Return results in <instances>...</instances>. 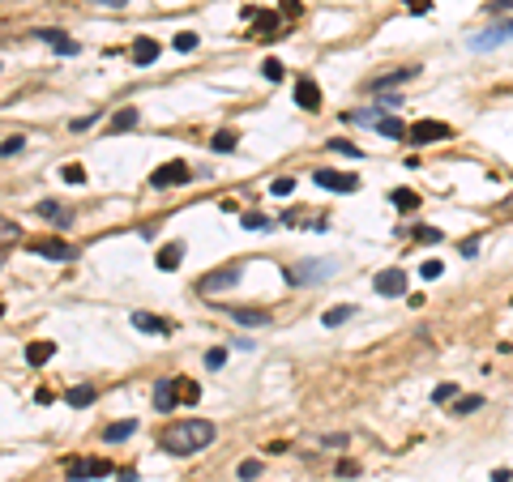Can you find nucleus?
I'll use <instances>...</instances> for the list:
<instances>
[{
	"mask_svg": "<svg viewBox=\"0 0 513 482\" xmlns=\"http://www.w3.org/2000/svg\"><path fill=\"white\" fill-rule=\"evenodd\" d=\"M214 436H218V431H214L210 418H180V423H171L163 436H159V444H163V452H171V456H192V452L210 448Z\"/></svg>",
	"mask_w": 513,
	"mask_h": 482,
	"instance_id": "1",
	"label": "nucleus"
},
{
	"mask_svg": "<svg viewBox=\"0 0 513 482\" xmlns=\"http://www.w3.org/2000/svg\"><path fill=\"white\" fill-rule=\"evenodd\" d=\"M334 269H338V261H321V257L296 261V265L282 269V282H287V286H316V282H330Z\"/></svg>",
	"mask_w": 513,
	"mask_h": 482,
	"instance_id": "2",
	"label": "nucleus"
},
{
	"mask_svg": "<svg viewBox=\"0 0 513 482\" xmlns=\"http://www.w3.org/2000/svg\"><path fill=\"white\" fill-rule=\"evenodd\" d=\"M192 180V171H188V163H180V158H171V163H163V167H154V175H150V188H180V184H188Z\"/></svg>",
	"mask_w": 513,
	"mask_h": 482,
	"instance_id": "3",
	"label": "nucleus"
},
{
	"mask_svg": "<svg viewBox=\"0 0 513 482\" xmlns=\"http://www.w3.org/2000/svg\"><path fill=\"white\" fill-rule=\"evenodd\" d=\"M312 184L316 188H325V192H355L359 188V175H347V171H330V167H321V171H312Z\"/></svg>",
	"mask_w": 513,
	"mask_h": 482,
	"instance_id": "4",
	"label": "nucleus"
},
{
	"mask_svg": "<svg viewBox=\"0 0 513 482\" xmlns=\"http://www.w3.org/2000/svg\"><path fill=\"white\" fill-rule=\"evenodd\" d=\"M235 286H240V269H235V265H227V269H214V273H206L201 282H197V290H201L206 299L223 295V290H235Z\"/></svg>",
	"mask_w": 513,
	"mask_h": 482,
	"instance_id": "5",
	"label": "nucleus"
},
{
	"mask_svg": "<svg viewBox=\"0 0 513 482\" xmlns=\"http://www.w3.org/2000/svg\"><path fill=\"white\" fill-rule=\"evenodd\" d=\"M445 137H449V124H441V120H420L406 133L411 145H432V141H445Z\"/></svg>",
	"mask_w": 513,
	"mask_h": 482,
	"instance_id": "6",
	"label": "nucleus"
},
{
	"mask_svg": "<svg viewBox=\"0 0 513 482\" xmlns=\"http://www.w3.org/2000/svg\"><path fill=\"white\" fill-rule=\"evenodd\" d=\"M35 257H47V261H78V243H64V239H35L30 243Z\"/></svg>",
	"mask_w": 513,
	"mask_h": 482,
	"instance_id": "7",
	"label": "nucleus"
},
{
	"mask_svg": "<svg viewBox=\"0 0 513 482\" xmlns=\"http://www.w3.org/2000/svg\"><path fill=\"white\" fill-rule=\"evenodd\" d=\"M372 286H377V295H385V299H402V295H406V273H402V269H381V273L372 277Z\"/></svg>",
	"mask_w": 513,
	"mask_h": 482,
	"instance_id": "8",
	"label": "nucleus"
},
{
	"mask_svg": "<svg viewBox=\"0 0 513 482\" xmlns=\"http://www.w3.org/2000/svg\"><path fill=\"white\" fill-rule=\"evenodd\" d=\"M509 39H513V17H509V21H496V26L483 30V35H475V39H471V52H487V47L509 43Z\"/></svg>",
	"mask_w": 513,
	"mask_h": 482,
	"instance_id": "9",
	"label": "nucleus"
},
{
	"mask_svg": "<svg viewBox=\"0 0 513 482\" xmlns=\"http://www.w3.org/2000/svg\"><path fill=\"white\" fill-rule=\"evenodd\" d=\"M103 474H111V461H103V456H90V461H69V482L103 478Z\"/></svg>",
	"mask_w": 513,
	"mask_h": 482,
	"instance_id": "10",
	"label": "nucleus"
},
{
	"mask_svg": "<svg viewBox=\"0 0 513 482\" xmlns=\"http://www.w3.org/2000/svg\"><path fill=\"white\" fill-rule=\"evenodd\" d=\"M176 401H180V384H176V376L154 380V410L167 414V410H176Z\"/></svg>",
	"mask_w": 513,
	"mask_h": 482,
	"instance_id": "11",
	"label": "nucleus"
},
{
	"mask_svg": "<svg viewBox=\"0 0 513 482\" xmlns=\"http://www.w3.org/2000/svg\"><path fill=\"white\" fill-rule=\"evenodd\" d=\"M30 39H39V43H47L52 52H60V56H78L82 47H78V39H69L64 30H35Z\"/></svg>",
	"mask_w": 513,
	"mask_h": 482,
	"instance_id": "12",
	"label": "nucleus"
},
{
	"mask_svg": "<svg viewBox=\"0 0 513 482\" xmlns=\"http://www.w3.org/2000/svg\"><path fill=\"white\" fill-rule=\"evenodd\" d=\"M35 214H39V218H47L52 226H73V222H78V214H73L69 205H60V201H39Z\"/></svg>",
	"mask_w": 513,
	"mask_h": 482,
	"instance_id": "13",
	"label": "nucleus"
},
{
	"mask_svg": "<svg viewBox=\"0 0 513 482\" xmlns=\"http://www.w3.org/2000/svg\"><path fill=\"white\" fill-rule=\"evenodd\" d=\"M296 107H304V111H316V107H321V86H316L312 77H300V82H296Z\"/></svg>",
	"mask_w": 513,
	"mask_h": 482,
	"instance_id": "14",
	"label": "nucleus"
},
{
	"mask_svg": "<svg viewBox=\"0 0 513 482\" xmlns=\"http://www.w3.org/2000/svg\"><path fill=\"white\" fill-rule=\"evenodd\" d=\"M420 68H394V73H381V77H372V82H363V90H372V94H381V90H389V86H402V82H411Z\"/></svg>",
	"mask_w": 513,
	"mask_h": 482,
	"instance_id": "15",
	"label": "nucleus"
},
{
	"mask_svg": "<svg viewBox=\"0 0 513 482\" xmlns=\"http://www.w3.org/2000/svg\"><path fill=\"white\" fill-rule=\"evenodd\" d=\"M129 320H133V328H141V333H154V337H167V333H171V324H167L163 316H150V312H133Z\"/></svg>",
	"mask_w": 513,
	"mask_h": 482,
	"instance_id": "16",
	"label": "nucleus"
},
{
	"mask_svg": "<svg viewBox=\"0 0 513 482\" xmlns=\"http://www.w3.org/2000/svg\"><path fill=\"white\" fill-rule=\"evenodd\" d=\"M129 60H133V64H154V60H159V43H154V39H145V35H141V39H133Z\"/></svg>",
	"mask_w": 513,
	"mask_h": 482,
	"instance_id": "17",
	"label": "nucleus"
},
{
	"mask_svg": "<svg viewBox=\"0 0 513 482\" xmlns=\"http://www.w3.org/2000/svg\"><path fill=\"white\" fill-rule=\"evenodd\" d=\"M355 312H359L355 303H334L330 312H321V324H325V328H338V324H347V320H351Z\"/></svg>",
	"mask_w": 513,
	"mask_h": 482,
	"instance_id": "18",
	"label": "nucleus"
},
{
	"mask_svg": "<svg viewBox=\"0 0 513 482\" xmlns=\"http://www.w3.org/2000/svg\"><path fill=\"white\" fill-rule=\"evenodd\" d=\"M231 320H235V324H244V328H261V324H270V312H257V308H235V312H231Z\"/></svg>",
	"mask_w": 513,
	"mask_h": 482,
	"instance_id": "19",
	"label": "nucleus"
},
{
	"mask_svg": "<svg viewBox=\"0 0 513 482\" xmlns=\"http://www.w3.org/2000/svg\"><path fill=\"white\" fill-rule=\"evenodd\" d=\"M107 124H111V133H129V129H137V124H141V111L137 107H125V111H116Z\"/></svg>",
	"mask_w": 513,
	"mask_h": 482,
	"instance_id": "20",
	"label": "nucleus"
},
{
	"mask_svg": "<svg viewBox=\"0 0 513 482\" xmlns=\"http://www.w3.org/2000/svg\"><path fill=\"white\" fill-rule=\"evenodd\" d=\"M52 354H56V342H30V346H26V363H30V367H43Z\"/></svg>",
	"mask_w": 513,
	"mask_h": 482,
	"instance_id": "21",
	"label": "nucleus"
},
{
	"mask_svg": "<svg viewBox=\"0 0 513 482\" xmlns=\"http://www.w3.org/2000/svg\"><path fill=\"white\" fill-rule=\"evenodd\" d=\"M342 120H347V124H372V129H377V124L385 120V111L381 107H359V111H342Z\"/></svg>",
	"mask_w": 513,
	"mask_h": 482,
	"instance_id": "22",
	"label": "nucleus"
},
{
	"mask_svg": "<svg viewBox=\"0 0 513 482\" xmlns=\"http://www.w3.org/2000/svg\"><path fill=\"white\" fill-rule=\"evenodd\" d=\"M377 133H381V137H389V141H402V137H406L411 129H406V124H402L398 115H385V120L377 124Z\"/></svg>",
	"mask_w": 513,
	"mask_h": 482,
	"instance_id": "23",
	"label": "nucleus"
},
{
	"mask_svg": "<svg viewBox=\"0 0 513 482\" xmlns=\"http://www.w3.org/2000/svg\"><path fill=\"white\" fill-rule=\"evenodd\" d=\"M180 261H184V243H167L163 252H159V269H180Z\"/></svg>",
	"mask_w": 513,
	"mask_h": 482,
	"instance_id": "24",
	"label": "nucleus"
},
{
	"mask_svg": "<svg viewBox=\"0 0 513 482\" xmlns=\"http://www.w3.org/2000/svg\"><path fill=\"white\" fill-rule=\"evenodd\" d=\"M133 431H137V423H133V418H125V423H111V427H103V440H107V444H120V440H129Z\"/></svg>",
	"mask_w": 513,
	"mask_h": 482,
	"instance_id": "25",
	"label": "nucleus"
},
{
	"mask_svg": "<svg viewBox=\"0 0 513 482\" xmlns=\"http://www.w3.org/2000/svg\"><path fill=\"white\" fill-rule=\"evenodd\" d=\"M64 401L73 405V410H86V405L94 401V389H90V384H73V389L64 393Z\"/></svg>",
	"mask_w": 513,
	"mask_h": 482,
	"instance_id": "26",
	"label": "nucleus"
},
{
	"mask_svg": "<svg viewBox=\"0 0 513 482\" xmlns=\"http://www.w3.org/2000/svg\"><path fill=\"white\" fill-rule=\"evenodd\" d=\"M278 26H282V13H257V35L274 39V35H278Z\"/></svg>",
	"mask_w": 513,
	"mask_h": 482,
	"instance_id": "27",
	"label": "nucleus"
},
{
	"mask_svg": "<svg viewBox=\"0 0 513 482\" xmlns=\"http://www.w3.org/2000/svg\"><path fill=\"white\" fill-rule=\"evenodd\" d=\"M176 384H180V401H184V405H197V401H201V384H197V380L176 376Z\"/></svg>",
	"mask_w": 513,
	"mask_h": 482,
	"instance_id": "28",
	"label": "nucleus"
},
{
	"mask_svg": "<svg viewBox=\"0 0 513 482\" xmlns=\"http://www.w3.org/2000/svg\"><path fill=\"white\" fill-rule=\"evenodd\" d=\"M210 149H214V154H231V149H235V133H227V129L214 133L210 137Z\"/></svg>",
	"mask_w": 513,
	"mask_h": 482,
	"instance_id": "29",
	"label": "nucleus"
},
{
	"mask_svg": "<svg viewBox=\"0 0 513 482\" xmlns=\"http://www.w3.org/2000/svg\"><path fill=\"white\" fill-rule=\"evenodd\" d=\"M21 149H26V137H21V133H9L5 141H0V154H5V158H13V154H21Z\"/></svg>",
	"mask_w": 513,
	"mask_h": 482,
	"instance_id": "30",
	"label": "nucleus"
},
{
	"mask_svg": "<svg viewBox=\"0 0 513 482\" xmlns=\"http://www.w3.org/2000/svg\"><path fill=\"white\" fill-rule=\"evenodd\" d=\"M389 201H394L398 210H415V205H420V196H415L411 188H394V192H389Z\"/></svg>",
	"mask_w": 513,
	"mask_h": 482,
	"instance_id": "31",
	"label": "nucleus"
},
{
	"mask_svg": "<svg viewBox=\"0 0 513 482\" xmlns=\"http://www.w3.org/2000/svg\"><path fill=\"white\" fill-rule=\"evenodd\" d=\"M197 43H201V39L192 35V30H180L176 39H171V47H176V52H197Z\"/></svg>",
	"mask_w": 513,
	"mask_h": 482,
	"instance_id": "32",
	"label": "nucleus"
},
{
	"mask_svg": "<svg viewBox=\"0 0 513 482\" xmlns=\"http://www.w3.org/2000/svg\"><path fill=\"white\" fill-rule=\"evenodd\" d=\"M240 226H244V231H270V218H265V214H244Z\"/></svg>",
	"mask_w": 513,
	"mask_h": 482,
	"instance_id": "33",
	"label": "nucleus"
},
{
	"mask_svg": "<svg viewBox=\"0 0 513 482\" xmlns=\"http://www.w3.org/2000/svg\"><path fill=\"white\" fill-rule=\"evenodd\" d=\"M60 180H64V184H86V167H82V163H69V167L60 171Z\"/></svg>",
	"mask_w": 513,
	"mask_h": 482,
	"instance_id": "34",
	"label": "nucleus"
},
{
	"mask_svg": "<svg viewBox=\"0 0 513 482\" xmlns=\"http://www.w3.org/2000/svg\"><path fill=\"white\" fill-rule=\"evenodd\" d=\"M479 405H483V397H479V393H471V397H458V405H453V414L462 418V414H471V410H479Z\"/></svg>",
	"mask_w": 513,
	"mask_h": 482,
	"instance_id": "35",
	"label": "nucleus"
},
{
	"mask_svg": "<svg viewBox=\"0 0 513 482\" xmlns=\"http://www.w3.org/2000/svg\"><path fill=\"white\" fill-rule=\"evenodd\" d=\"M270 192L274 196H291V192H296V175H278V180L270 184Z\"/></svg>",
	"mask_w": 513,
	"mask_h": 482,
	"instance_id": "36",
	"label": "nucleus"
},
{
	"mask_svg": "<svg viewBox=\"0 0 513 482\" xmlns=\"http://www.w3.org/2000/svg\"><path fill=\"white\" fill-rule=\"evenodd\" d=\"M261 73H265V82H282V77H287V68H282V64H278L274 56H270V60L261 64Z\"/></svg>",
	"mask_w": 513,
	"mask_h": 482,
	"instance_id": "37",
	"label": "nucleus"
},
{
	"mask_svg": "<svg viewBox=\"0 0 513 482\" xmlns=\"http://www.w3.org/2000/svg\"><path fill=\"white\" fill-rule=\"evenodd\" d=\"M240 478H244V482L261 478V461H257V456H249V461H240Z\"/></svg>",
	"mask_w": 513,
	"mask_h": 482,
	"instance_id": "38",
	"label": "nucleus"
},
{
	"mask_svg": "<svg viewBox=\"0 0 513 482\" xmlns=\"http://www.w3.org/2000/svg\"><path fill=\"white\" fill-rule=\"evenodd\" d=\"M330 149H334V154H342V158H363L359 145H351V141H330Z\"/></svg>",
	"mask_w": 513,
	"mask_h": 482,
	"instance_id": "39",
	"label": "nucleus"
},
{
	"mask_svg": "<svg viewBox=\"0 0 513 482\" xmlns=\"http://www.w3.org/2000/svg\"><path fill=\"white\" fill-rule=\"evenodd\" d=\"M227 363V346H214V350H206V367H223Z\"/></svg>",
	"mask_w": 513,
	"mask_h": 482,
	"instance_id": "40",
	"label": "nucleus"
},
{
	"mask_svg": "<svg viewBox=\"0 0 513 482\" xmlns=\"http://www.w3.org/2000/svg\"><path fill=\"white\" fill-rule=\"evenodd\" d=\"M415 239H424V243H441V231H436V226H415Z\"/></svg>",
	"mask_w": 513,
	"mask_h": 482,
	"instance_id": "41",
	"label": "nucleus"
},
{
	"mask_svg": "<svg viewBox=\"0 0 513 482\" xmlns=\"http://www.w3.org/2000/svg\"><path fill=\"white\" fill-rule=\"evenodd\" d=\"M441 273H445L441 261H424V265H420V277H428V282H432V277H441Z\"/></svg>",
	"mask_w": 513,
	"mask_h": 482,
	"instance_id": "42",
	"label": "nucleus"
},
{
	"mask_svg": "<svg viewBox=\"0 0 513 482\" xmlns=\"http://www.w3.org/2000/svg\"><path fill=\"white\" fill-rule=\"evenodd\" d=\"M99 120H103L99 111H90V115H78V120H73V133H86L90 124H99Z\"/></svg>",
	"mask_w": 513,
	"mask_h": 482,
	"instance_id": "43",
	"label": "nucleus"
},
{
	"mask_svg": "<svg viewBox=\"0 0 513 482\" xmlns=\"http://www.w3.org/2000/svg\"><path fill=\"white\" fill-rule=\"evenodd\" d=\"M278 13H282L287 21H296V17L304 13V5H300V0H282V9H278Z\"/></svg>",
	"mask_w": 513,
	"mask_h": 482,
	"instance_id": "44",
	"label": "nucleus"
},
{
	"mask_svg": "<svg viewBox=\"0 0 513 482\" xmlns=\"http://www.w3.org/2000/svg\"><path fill=\"white\" fill-rule=\"evenodd\" d=\"M487 13H492V17H505V13H513V0H492V5H487Z\"/></svg>",
	"mask_w": 513,
	"mask_h": 482,
	"instance_id": "45",
	"label": "nucleus"
},
{
	"mask_svg": "<svg viewBox=\"0 0 513 482\" xmlns=\"http://www.w3.org/2000/svg\"><path fill=\"white\" fill-rule=\"evenodd\" d=\"M449 397H458V384H436L432 401H449Z\"/></svg>",
	"mask_w": 513,
	"mask_h": 482,
	"instance_id": "46",
	"label": "nucleus"
},
{
	"mask_svg": "<svg viewBox=\"0 0 513 482\" xmlns=\"http://www.w3.org/2000/svg\"><path fill=\"white\" fill-rule=\"evenodd\" d=\"M355 474H359L355 461H338V478H355Z\"/></svg>",
	"mask_w": 513,
	"mask_h": 482,
	"instance_id": "47",
	"label": "nucleus"
},
{
	"mask_svg": "<svg viewBox=\"0 0 513 482\" xmlns=\"http://www.w3.org/2000/svg\"><path fill=\"white\" fill-rule=\"evenodd\" d=\"M458 252H462V257H475V252H479V239H462Z\"/></svg>",
	"mask_w": 513,
	"mask_h": 482,
	"instance_id": "48",
	"label": "nucleus"
},
{
	"mask_svg": "<svg viewBox=\"0 0 513 482\" xmlns=\"http://www.w3.org/2000/svg\"><path fill=\"white\" fill-rule=\"evenodd\" d=\"M406 9H411V13H428L432 0H406Z\"/></svg>",
	"mask_w": 513,
	"mask_h": 482,
	"instance_id": "49",
	"label": "nucleus"
},
{
	"mask_svg": "<svg viewBox=\"0 0 513 482\" xmlns=\"http://www.w3.org/2000/svg\"><path fill=\"white\" fill-rule=\"evenodd\" d=\"M86 5H103V9H120V5H129V0H86Z\"/></svg>",
	"mask_w": 513,
	"mask_h": 482,
	"instance_id": "50",
	"label": "nucleus"
},
{
	"mask_svg": "<svg viewBox=\"0 0 513 482\" xmlns=\"http://www.w3.org/2000/svg\"><path fill=\"white\" fill-rule=\"evenodd\" d=\"M342 444H347V436H342V431H338V436H325V448H342Z\"/></svg>",
	"mask_w": 513,
	"mask_h": 482,
	"instance_id": "51",
	"label": "nucleus"
},
{
	"mask_svg": "<svg viewBox=\"0 0 513 482\" xmlns=\"http://www.w3.org/2000/svg\"><path fill=\"white\" fill-rule=\"evenodd\" d=\"M509 478H513L509 470H492V478H487V482H509Z\"/></svg>",
	"mask_w": 513,
	"mask_h": 482,
	"instance_id": "52",
	"label": "nucleus"
},
{
	"mask_svg": "<svg viewBox=\"0 0 513 482\" xmlns=\"http://www.w3.org/2000/svg\"><path fill=\"white\" fill-rule=\"evenodd\" d=\"M120 482H137V470H120Z\"/></svg>",
	"mask_w": 513,
	"mask_h": 482,
	"instance_id": "53",
	"label": "nucleus"
}]
</instances>
